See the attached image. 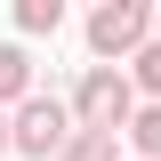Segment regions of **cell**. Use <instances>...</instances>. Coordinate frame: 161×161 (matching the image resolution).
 Here are the masks:
<instances>
[{
  "label": "cell",
  "instance_id": "cell-1",
  "mask_svg": "<svg viewBox=\"0 0 161 161\" xmlns=\"http://www.w3.org/2000/svg\"><path fill=\"white\" fill-rule=\"evenodd\" d=\"M129 113H137V80L113 73V64H89L73 89V129H97V137H121L129 129Z\"/></svg>",
  "mask_w": 161,
  "mask_h": 161
},
{
  "label": "cell",
  "instance_id": "cell-2",
  "mask_svg": "<svg viewBox=\"0 0 161 161\" xmlns=\"http://www.w3.org/2000/svg\"><path fill=\"white\" fill-rule=\"evenodd\" d=\"M64 145H73V105H57V97H24L16 121H8V153L48 161V153H64Z\"/></svg>",
  "mask_w": 161,
  "mask_h": 161
},
{
  "label": "cell",
  "instance_id": "cell-3",
  "mask_svg": "<svg viewBox=\"0 0 161 161\" xmlns=\"http://www.w3.org/2000/svg\"><path fill=\"white\" fill-rule=\"evenodd\" d=\"M145 40H153V8L145 0H105L97 16H89V48L97 57H137Z\"/></svg>",
  "mask_w": 161,
  "mask_h": 161
},
{
  "label": "cell",
  "instance_id": "cell-4",
  "mask_svg": "<svg viewBox=\"0 0 161 161\" xmlns=\"http://www.w3.org/2000/svg\"><path fill=\"white\" fill-rule=\"evenodd\" d=\"M24 97H32V57L16 40H0V105H24Z\"/></svg>",
  "mask_w": 161,
  "mask_h": 161
},
{
  "label": "cell",
  "instance_id": "cell-5",
  "mask_svg": "<svg viewBox=\"0 0 161 161\" xmlns=\"http://www.w3.org/2000/svg\"><path fill=\"white\" fill-rule=\"evenodd\" d=\"M121 137L137 145V161H161V105H137V113H129V129H121Z\"/></svg>",
  "mask_w": 161,
  "mask_h": 161
},
{
  "label": "cell",
  "instance_id": "cell-6",
  "mask_svg": "<svg viewBox=\"0 0 161 161\" xmlns=\"http://www.w3.org/2000/svg\"><path fill=\"white\" fill-rule=\"evenodd\" d=\"M57 161H121V137H97V129H73V145H64Z\"/></svg>",
  "mask_w": 161,
  "mask_h": 161
},
{
  "label": "cell",
  "instance_id": "cell-7",
  "mask_svg": "<svg viewBox=\"0 0 161 161\" xmlns=\"http://www.w3.org/2000/svg\"><path fill=\"white\" fill-rule=\"evenodd\" d=\"M64 24V0H16V32H57Z\"/></svg>",
  "mask_w": 161,
  "mask_h": 161
},
{
  "label": "cell",
  "instance_id": "cell-8",
  "mask_svg": "<svg viewBox=\"0 0 161 161\" xmlns=\"http://www.w3.org/2000/svg\"><path fill=\"white\" fill-rule=\"evenodd\" d=\"M137 89L161 105V40H145V48H137Z\"/></svg>",
  "mask_w": 161,
  "mask_h": 161
},
{
  "label": "cell",
  "instance_id": "cell-9",
  "mask_svg": "<svg viewBox=\"0 0 161 161\" xmlns=\"http://www.w3.org/2000/svg\"><path fill=\"white\" fill-rule=\"evenodd\" d=\"M0 153H8V121H0Z\"/></svg>",
  "mask_w": 161,
  "mask_h": 161
},
{
  "label": "cell",
  "instance_id": "cell-10",
  "mask_svg": "<svg viewBox=\"0 0 161 161\" xmlns=\"http://www.w3.org/2000/svg\"><path fill=\"white\" fill-rule=\"evenodd\" d=\"M153 40H161V8H153Z\"/></svg>",
  "mask_w": 161,
  "mask_h": 161
}]
</instances>
